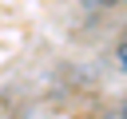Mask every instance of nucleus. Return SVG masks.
I'll list each match as a JSON object with an SVG mask.
<instances>
[{
	"instance_id": "1",
	"label": "nucleus",
	"mask_w": 127,
	"mask_h": 119,
	"mask_svg": "<svg viewBox=\"0 0 127 119\" xmlns=\"http://www.w3.org/2000/svg\"><path fill=\"white\" fill-rule=\"evenodd\" d=\"M115 63H119V71L127 75V28H123V36H119V44H115Z\"/></svg>"
},
{
	"instance_id": "2",
	"label": "nucleus",
	"mask_w": 127,
	"mask_h": 119,
	"mask_svg": "<svg viewBox=\"0 0 127 119\" xmlns=\"http://www.w3.org/2000/svg\"><path fill=\"white\" fill-rule=\"evenodd\" d=\"M99 119H127V107H111V111H103Z\"/></svg>"
},
{
	"instance_id": "3",
	"label": "nucleus",
	"mask_w": 127,
	"mask_h": 119,
	"mask_svg": "<svg viewBox=\"0 0 127 119\" xmlns=\"http://www.w3.org/2000/svg\"><path fill=\"white\" fill-rule=\"evenodd\" d=\"M83 4H91V8H115V4H123V0H83Z\"/></svg>"
}]
</instances>
